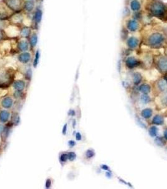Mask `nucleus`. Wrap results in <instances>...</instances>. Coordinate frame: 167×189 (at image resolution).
Instances as JSON below:
<instances>
[{"label": "nucleus", "instance_id": "obj_25", "mask_svg": "<svg viewBox=\"0 0 167 189\" xmlns=\"http://www.w3.org/2000/svg\"><path fill=\"white\" fill-rule=\"evenodd\" d=\"M142 77L140 73H135L133 76V80L135 85H138L141 81Z\"/></svg>", "mask_w": 167, "mask_h": 189}, {"label": "nucleus", "instance_id": "obj_1", "mask_svg": "<svg viewBox=\"0 0 167 189\" xmlns=\"http://www.w3.org/2000/svg\"><path fill=\"white\" fill-rule=\"evenodd\" d=\"M25 0H1V2L12 13H19L23 11Z\"/></svg>", "mask_w": 167, "mask_h": 189}, {"label": "nucleus", "instance_id": "obj_21", "mask_svg": "<svg viewBox=\"0 0 167 189\" xmlns=\"http://www.w3.org/2000/svg\"><path fill=\"white\" fill-rule=\"evenodd\" d=\"M139 89H140V91L142 93H143L144 94H148V93L150 91V86L148 85H146V84L142 85L141 86H140V87Z\"/></svg>", "mask_w": 167, "mask_h": 189}, {"label": "nucleus", "instance_id": "obj_7", "mask_svg": "<svg viewBox=\"0 0 167 189\" xmlns=\"http://www.w3.org/2000/svg\"><path fill=\"white\" fill-rule=\"evenodd\" d=\"M33 29L31 27L23 25L20 27V38L28 39L32 33Z\"/></svg>", "mask_w": 167, "mask_h": 189}, {"label": "nucleus", "instance_id": "obj_29", "mask_svg": "<svg viewBox=\"0 0 167 189\" xmlns=\"http://www.w3.org/2000/svg\"><path fill=\"white\" fill-rule=\"evenodd\" d=\"M141 101L143 102L144 104H147L148 102H150V97L147 94H144L141 96Z\"/></svg>", "mask_w": 167, "mask_h": 189}, {"label": "nucleus", "instance_id": "obj_38", "mask_svg": "<svg viewBox=\"0 0 167 189\" xmlns=\"http://www.w3.org/2000/svg\"><path fill=\"white\" fill-rule=\"evenodd\" d=\"M66 131H67V124L65 125L64 127V129H63V134H66Z\"/></svg>", "mask_w": 167, "mask_h": 189}, {"label": "nucleus", "instance_id": "obj_2", "mask_svg": "<svg viewBox=\"0 0 167 189\" xmlns=\"http://www.w3.org/2000/svg\"><path fill=\"white\" fill-rule=\"evenodd\" d=\"M43 17V11L42 9L40 8V6H36L35 10H34L33 13L32 14V28L33 30H36L39 27L42 20Z\"/></svg>", "mask_w": 167, "mask_h": 189}, {"label": "nucleus", "instance_id": "obj_28", "mask_svg": "<svg viewBox=\"0 0 167 189\" xmlns=\"http://www.w3.org/2000/svg\"><path fill=\"white\" fill-rule=\"evenodd\" d=\"M158 85V87L160 89L161 91H164L165 89H166V88L167 87V84L166 83V82L164 81H159Z\"/></svg>", "mask_w": 167, "mask_h": 189}, {"label": "nucleus", "instance_id": "obj_30", "mask_svg": "<svg viewBox=\"0 0 167 189\" xmlns=\"http://www.w3.org/2000/svg\"><path fill=\"white\" fill-rule=\"evenodd\" d=\"M155 142L158 146H163L165 145V141H164V140L162 138H157L155 139Z\"/></svg>", "mask_w": 167, "mask_h": 189}, {"label": "nucleus", "instance_id": "obj_8", "mask_svg": "<svg viewBox=\"0 0 167 189\" xmlns=\"http://www.w3.org/2000/svg\"><path fill=\"white\" fill-rule=\"evenodd\" d=\"M17 46V48L18 49V50L23 52H27L28 50L30 47V44L28 39L20 38V40L18 41Z\"/></svg>", "mask_w": 167, "mask_h": 189}, {"label": "nucleus", "instance_id": "obj_31", "mask_svg": "<svg viewBox=\"0 0 167 189\" xmlns=\"http://www.w3.org/2000/svg\"><path fill=\"white\" fill-rule=\"evenodd\" d=\"M94 151L92 150H89L87 151V152L85 153L86 157L88 158H91L93 157L94 156Z\"/></svg>", "mask_w": 167, "mask_h": 189}, {"label": "nucleus", "instance_id": "obj_16", "mask_svg": "<svg viewBox=\"0 0 167 189\" xmlns=\"http://www.w3.org/2000/svg\"><path fill=\"white\" fill-rule=\"evenodd\" d=\"M152 114H153L152 110H151L150 108H146V109H144L142 111L141 116L145 119H148L152 116Z\"/></svg>", "mask_w": 167, "mask_h": 189}, {"label": "nucleus", "instance_id": "obj_23", "mask_svg": "<svg viewBox=\"0 0 167 189\" xmlns=\"http://www.w3.org/2000/svg\"><path fill=\"white\" fill-rule=\"evenodd\" d=\"M6 39H10L6 34L4 29H0V42L5 41Z\"/></svg>", "mask_w": 167, "mask_h": 189}, {"label": "nucleus", "instance_id": "obj_22", "mask_svg": "<svg viewBox=\"0 0 167 189\" xmlns=\"http://www.w3.org/2000/svg\"><path fill=\"white\" fill-rule=\"evenodd\" d=\"M153 123L156 125H161L163 123V119L162 116H156L153 119Z\"/></svg>", "mask_w": 167, "mask_h": 189}, {"label": "nucleus", "instance_id": "obj_13", "mask_svg": "<svg viewBox=\"0 0 167 189\" xmlns=\"http://www.w3.org/2000/svg\"><path fill=\"white\" fill-rule=\"evenodd\" d=\"M10 76L7 71H0V85H4L5 82L6 83L8 79V76Z\"/></svg>", "mask_w": 167, "mask_h": 189}, {"label": "nucleus", "instance_id": "obj_18", "mask_svg": "<svg viewBox=\"0 0 167 189\" xmlns=\"http://www.w3.org/2000/svg\"><path fill=\"white\" fill-rule=\"evenodd\" d=\"M128 29L130 30L135 31L138 29V23H137V21L131 20L129 21V23L128 24Z\"/></svg>", "mask_w": 167, "mask_h": 189}, {"label": "nucleus", "instance_id": "obj_14", "mask_svg": "<svg viewBox=\"0 0 167 189\" xmlns=\"http://www.w3.org/2000/svg\"><path fill=\"white\" fill-rule=\"evenodd\" d=\"M139 64H140V63L133 57H129L127 61H126V65H127L129 67H134L137 66Z\"/></svg>", "mask_w": 167, "mask_h": 189}, {"label": "nucleus", "instance_id": "obj_3", "mask_svg": "<svg viewBox=\"0 0 167 189\" xmlns=\"http://www.w3.org/2000/svg\"><path fill=\"white\" fill-rule=\"evenodd\" d=\"M20 27L9 24L4 29L8 37L10 39H17L20 37Z\"/></svg>", "mask_w": 167, "mask_h": 189}, {"label": "nucleus", "instance_id": "obj_37", "mask_svg": "<svg viewBox=\"0 0 167 189\" xmlns=\"http://www.w3.org/2000/svg\"><path fill=\"white\" fill-rule=\"evenodd\" d=\"M69 144L70 147H73L74 145L76 144V142H74V141H70L69 142Z\"/></svg>", "mask_w": 167, "mask_h": 189}, {"label": "nucleus", "instance_id": "obj_19", "mask_svg": "<svg viewBox=\"0 0 167 189\" xmlns=\"http://www.w3.org/2000/svg\"><path fill=\"white\" fill-rule=\"evenodd\" d=\"M14 87L17 90H22L25 87V83L22 81H17L15 83Z\"/></svg>", "mask_w": 167, "mask_h": 189}, {"label": "nucleus", "instance_id": "obj_42", "mask_svg": "<svg viewBox=\"0 0 167 189\" xmlns=\"http://www.w3.org/2000/svg\"><path fill=\"white\" fill-rule=\"evenodd\" d=\"M32 1H36V0H32Z\"/></svg>", "mask_w": 167, "mask_h": 189}, {"label": "nucleus", "instance_id": "obj_5", "mask_svg": "<svg viewBox=\"0 0 167 189\" xmlns=\"http://www.w3.org/2000/svg\"><path fill=\"white\" fill-rule=\"evenodd\" d=\"M13 13L0 1V20L8 21Z\"/></svg>", "mask_w": 167, "mask_h": 189}, {"label": "nucleus", "instance_id": "obj_9", "mask_svg": "<svg viewBox=\"0 0 167 189\" xmlns=\"http://www.w3.org/2000/svg\"><path fill=\"white\" fill-rule=\"evenodd\" d=\"M163 41V38L162 35L159 33H154L150 37L149 39V43L151 45L157 46L159 45Z\"/></svg>", "mask_w": 167, "mask_h": 189}, {"label": "nucleus", "instance_id": "obj_24", "mask_svg": "<svg viewBox=\"0 0 167 189\" xmlns=\"http://www.w3.org/2000/svg\"><path fill=\"white\" fill-rule=\"evenodd\" d=\"M131 9L133 10L137 11V10H138L139 9H140V4L139 3V2L137 1V0H134V1H133L131 2Z\"/></svg>", "mask_w": 167, "mask_h": 189}, {"label": "nucleus", "instance_id": "obj_32", "mask_svg": "<svg viewBox=\"0 0 167 189\" xmlns=\"http://www.w3.org/2000/svg\"><path fill=\"white\" fill-rule=\"evenodd\" d=\"M68 158L69 157H68L67 154H62L60 158V160L62 162H66Z\"/></svg>", "mask_w": 167, "mask_h": 189}, {"label": "nucleus", "instance_id": "obj_43", "mask_svg": "<svg viewBox=\"0 0 167 189\" xmlns=\"http://www.w3.org/2000/svg\"><path fill=\"white\" fill-rule=\"evenodd\" d=\"M1 1V0H0V1Z\"/></svg>", "mask_w": 167, "mask_h": 189}, {"label": "nucleus", "instance_id": "obj_34", "mask_svg": "<svg viewBox=\"0 0 167 189\" xmlns=\"http://www.w3.org/2000/svg\"><path fill=\"white\" fill-rule=\"evenodd\" d=\"M76 154L73 153V152H71L69 154H68V157H69V159L70 160V161H73L74 159L76 158Z\"/></svg>", "mask_w": 167, "mask_h": 189}, {"label": "nucleus", "instance_id": "obj_15", "mask_svg": "<svg viewBox=\"0 0 167 189\" xmlns=\"http://www.w3.org/2000/svg\"><path fill=\"white\" fill-rule=\"evenodd\" d=\"M10 117V113L7 111H1L0 112V120L2 122H7Z\"/></svg>", "mask_w": 167, "mask_h": 189}, {"label": "nucleus", "instance_id": "obj_40", "mask_svg": "<svg viewBox=\"0 0 167 189\" xmlns=\"http://www.w3.org/2000/svg\"><path fill=\"white\" fill-rule=\"evenodd\" d=\"M164 136H165V138L167 140V129L164 132Z\"/></svg>", "mask_w": 167, "mask_h": 189}, {"label": "nucleus", "instance_id": "obj_20", "mask_svg": "<svg viewBox=\"0 0 167 189\" xmlns=\"http://www.w3.org/2000/svg\"><path fill=\"white\" fill-rule=\"evenodd\" d=\"M128 44L129 47L131 48H135L138 45V40L135 38V37H132V38L129 39L128 42Z\"/></svg>", "mask_w": 167, "mask_h": 189}, {"label": "nucleus", "instance_id": "obj_33", "mask_svg": "<svg viewBox=\"0 0 167 189\" xmlns=\"http://www.w3.org/2000/svg\"><path fill=\"white\" fill-rule=\"evenodd\" d=\"M162 103L165 105V106H167V93L163 95L162 98Z\"/></svg>", "mask_w": 167, "mask_h": 189}, {"label": "nucleus", "instance_id": "obj_39", "mask_svg": "<svg viewBox=\"0 0 167 189\" xmlns=\"http://www.w3.org/2000/svg\"><path fill=\"white\" fill-rule=\"evenodd\" d=\"M3 129H4V128H3V126L0 125V134H1V133L3 131Z\"/></svg>", "mask_w": 167, "mask_h": 189}, {"label": "nucleus", "instance_id": "obj_17", "mask_svg": "<svg viewBox=\"0 0 167 189\" xmlns=\"http://www.w3.org/2000/svg\"><path fill=\"white\" fill-rule=\"evenodd\" d=\"M2 105L5 108H10L13 105V100L10 98H6L3 101Z\"/></svg>", "mask_w": 167, "mask_h": 189}, {"label": "nucleus", "instance_id": "obj_6", "mask_svg": "<svg viewBox=\"0 0 167 189\" xmlns=\"http://www.w3.org/2000/svg\"><path fill=\"white\" fill-rule=\"evenodd\" d=\"M151 11L153 13L158 17H165V8L162 4L158 2H155L151 6Z\"/></svg>", "mask_w": 167, "mask_h": 189}, {"label": "nucleus", "instance_id": "obj_12", "mask_svg": "<svg viewBox=\"0 0 167 189\" xmlns=\"http://www.w3.org/2000/svg\"><path fill=\"white\" fill-rule=\"evenodd\" d=\"M158 65L160 70L162 71H167V58H161L158 63Z\"/></svg>", "mask_w": 167, "mask_h": 189}, {"label": "nucleus", "instance_id": "obj_27", "mask_svg": "<svg viewBox=\"0 0 167 189\" xmlns=\"http://www.w3.org/2000/svg\"><path fill=\"white\" fill-rule=\"evenodd\" d=\"M39 59H40V52H39V51H36V53H35V59H34V61H33L34 67H36L37 65H38Z\"/></svg>", "mask_w": 167, "mask_h": 189}, {"label": "nucleus", "instance_id": "obj_35", "mask_svg": "<svg viewBox=\"0 0 167 189\" xmlns=\"http://www.w3.org/2000/svg\"><path fill=\"white\" fill-rule=\"evenodd\" d=\"M46 187L47 188H49L50 187V185H51V181H50V180H47V182H46Z\"/></svg>", "mask_w": 167, "mask_h": 189}, {"label": "nucleus", "instance_id": "obj_26", "mask_svg": "<svg viewBox=\"0 0 167 189\" xmlns=\"http://www.w3.org/2000/svg\"><path fill=\"white\" fill-rule=\"evenodd\" d=\"M158 132V129L155 126H152L151 127L150 130H149V134L151 136V137H154L156 136Z\"/></svg>", "mask_w": 167, "mask_h": 189}, {"label": "nucleus", "instance_id": "obj_41", "mask_svg": "<svg viewBox=\"0 0 167 189\" xmlns=\"http://www.w3.org/2000/svg\"><path fill=\"white\" fill-rule=\"evenodd\" d=\"M102 168H103V169L106 170H108V167L106 165H103V166H102Z\"/></svg>", "mask_w": 167, "mask_h": 189}, {"label": "nucleus", "instance_id": "obj_36", "mask_svg": "<svg viewBox=\"0 0 167 189\" xmlns=\"http://www.w3.org/2000/svg\"><path fill=\"white\" fill-rule=\"evenodd\" d=\"M82 137H81V135H80V133H77L76 134V139L77 140H78V141H80V139H81Z\"/></svg>", "mask_w": 167, "mask_h": 189}, {"label": "nucleus", "instance_id": "obj_10", "mask_svg": "<svg viewBox=\"0 0 167 189\" xmlns=\"http://www.w3.org/2000/svg\"><path fill=\"white\" fill-rule=\"evenodd\" d=\"M38 33H37L36 30H33L29 38L28 39V41L30 44V47L33 48L35 47L37 43H38Z\"/></svg>", "mask_w": 167, "mask_h": 189}, {"label": "nucleus", "instance_id": "obj_4", "mask_svg": "<svg viewBox=\"0 0 167 189\" xmlns=\"http://www.w3.org/2000/svg\"><path fill=\"white\" fill-rule=\"evenodd\" d=\"M36 7L35 1L25 0L23 6V11L27 15H32Z\"/></svg>", "mask_w": 167, "mask_h": 189}, {"label": "nucleus", "instance_id": "obj_11", "mask_svg": "<svg viewBox=\"0 0 167 189\" xmlns=\"http://www.w3.org/2000/svg\"><path fill=\"white\" fill-rule=\"evenodd\" d=\"M18 60L20 63L27 64L29 63L31 60V54L28 52H23L18 55Z\"/></svg>", "mask_w": 167, "mask_h": 189}]
</instances>
